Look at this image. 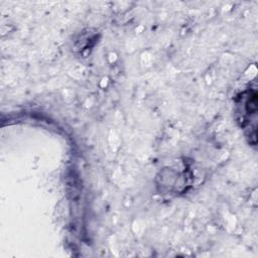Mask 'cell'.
<instances>
[{"mask_svg":"<svg viewBox=\"0 0 258 258\" xmlns=\"http://www.w3.org/2000/svg\"><path fill=\"white\" fill-rule=\"evenodd\" d=\"M237 114L242 127L250 131V137L256 142V121H257V94L255 90H248L241 94L237 104Z\"/></svg>","mask_w":258,"mask_h":258,"instance_id":"6da1fadb","label":"cell"}]
</instances>
